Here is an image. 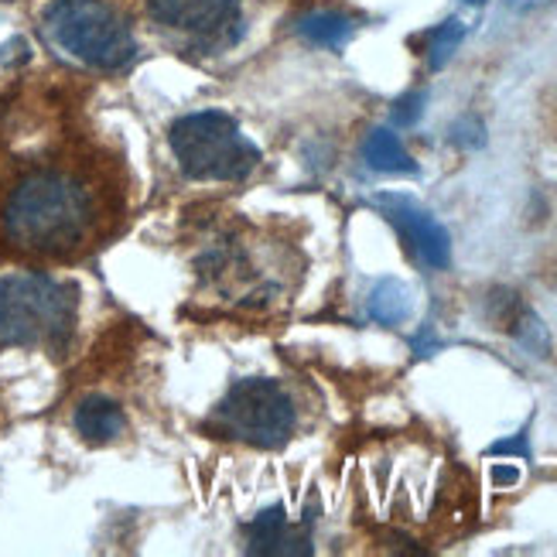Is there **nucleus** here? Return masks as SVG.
I'll return each mask as SVG.
<instances>
[{"label":"nucleus","mask_w":557,"mask_h":557,"mask_svg":"<svg viewBox=\"0 0 557 557\" xmlns=\"http://www.w3.org/2000/svg\"><path fill=\"white\" fill-rule=\"evenodd\" d=\"M96 223V202L86 182L59 168H41L21 178L4 206V233L14 247L65 257L79 250Z\"/></svg>","instance_id":"f257e3e1"},{"label":"nucleus","mask_w":557,"mask_h":557,"mask_svg":"<svg viewBox=\"0 0 557 557\" xmlns=\"http://www.w3.org/2000/svg\"><path fill=\"white\" fill-rule=\"evenodd\" d=\"M79 290L45 277L14 274L0 277V346L21 349H65L76 332Z\"/></svg>","instance_id":"f03ea898"},{"label":"nucleus","mask_w":557,"mask_h":557,"mask_svg":"<svg viewBox=\"0 0 557 557\" xmlns=\"http://www.w3.org/2000/svg\"><path fill=\"white\" fill-rule=\"evenodd\" d=\"M41 28L55 48L89 69L116 72L137 55V41L127 17L107 0H55L45 11Z\"/></svg>","instance_id":"7ed1b4c3"},{"label":"nucleus","mask_w":557,"mask_h":557,"mask_svg":"<svg viewBox=\"0 0 557 557\" xmlns=\"http://www.w3.org/2000/svg\"><path fill=\"white\" fill-rule=\"evenodd\" d=\"M168 144L182 172L199 182H239L260 164L257 144L247 140L236 120L220 110L175 120Z\"/></svg>","instance_id":"20e7f679"},{"label":"nucleus","mask_w":557,"mask_h":557,"mask_svg":"<svg viewBox=\"0 0 557 557\" xmlns=\"http://www.w3.org/2000/svg\"><path fill=\"white\" fill-rule=\"evenodd\" d=\"M295 404L284 394V386L263 376L236 380L212 410L215 431L253 448H281L295 431Z\"/></svg>","instance_id":"39448f33"},{"label":"nucleus","mask_w":557,"mask_h":557,"mask_svg":"<svg viewBox=\"0 0 557 557\" xmlns=\"http://www.w3.org/2000/svg\"><path fill=\"white\" fill-rule=\"evenodd\" d=\"M161 28L188 38L199 52H223L244 38L239 0H148Z\"/></svg>","instance_id":"423d86ee"},{"label":"nucleus","mask_w":557,"mask_h":557,"mask_svg":"<svg viewBox=\"0 0 557 557\" xmlns=\"http://www.w3.org/2000/svg\"><path fill=\"white\" fill-rule=\"evenodd\" d=\"M383 212H386V220H391L410 247H414V253L428 263V268L434 271H442L448 268V260H451V239L445 233V226L434 220L431 212H424L414 199H407V196H376L373 199Z\"/></svg>","instance_id":"0eeeda50"},{"label":"nucleus","mask_w":557,"mask_h":557,"mask_svg":"<svg viewBox=\"0 0 557 557\" xmlns=\"http://www.w3.org/2000/svg\"><path fill=\"white\" fill-rule=\"evenodd\" d=\"M247 550L250 554H268V557H301L311 554V517L305 523H290L284 506H271V510L257 513L247 527Z\"/></svg>","instance_id":"6e6552de"},{"label":"nucleus","mask_w":557,"mask_h":557,"mask_svg":"<svg viewBox=\"0 0 557 557\" xmlns=\"http://www.w3.org/2000/svg\"><path fill=\"white\" fill-rule=\"evenodd\" d=\"M124 428H127L124 410L110 397H86L76 407V431L89 445H110L124 434Z\"/></svg>","instance_id":"1a4fd4ad"},{"label":"nucleus","mask_w":557,"mask_h":557,"mask_svg":"<svg viewBox=\"0 0 557 557\" xmlns=\"http://www.w3.org/2000/svg\"><path fill=\"white\" fill-rule=\"evenodd\" d=\"M362 158H367L373 172H386V175H414L418 172V164L404 151L400 137L386 127L370 131L367 144H362Z\"/></svg>","instance_id":"9d476101"},{"label":"nucleus","mask_w":557,"mask_h":557,"mask_svg":"<svg viewBox=\"0 0 557 557\" xmlns=\"http://www.w3.org/2000/svg\"><path fill=\"white\" fill-rule=\"evenodd\" d=\"M410 308H414V298H410V287L400 284L397 277H386L373 287L370 295V314L380 325H400L410 319Z\"/></svg>","instance_id":"9b49d317"},{"label":"nucleus","mask_w":557,"mask_h":557,"mask_svg":"<svg viewBox=\"0 0 557 557\" xmlns=\"http://www.w3.org/2000/svg\"><path fill=\"white\" fill-rule=\"evenodd\" d=\"M298 32L311 41V45H322V48H343L356 24L346 14H335V11H319V14H308L298 21Z\"/></svg>","instance_id":"f8f14e48"},{"label":"nucleus","mask_w":557,"mask_h":557,"mask_svg":"<svg viewBox=\"0 0 557 557\" xmlns=\"http://www.w3.org/2000/svg\"><path fill=\"white\" fill-rule=\"evenodd\" d=\"M510 332H513L517 343H520L523 349H530L534 356H547V352H550V335H547L544 322H541L530 308H520V311H517V319L510 322Z\"/></svg>","instance_id":"ddd939ff"},{"label":"nucleus","mask_w":557,"mask_h":557,"mask_svg":"<svg viewBox=\"0 0 557 557\" xmlns=\"http://www.w3.org/2000/svg\"><path fill=\"white\" fill-rule=\"evenodd\" d=\"M466 38V24L462 21H445L438 24V28L431 32V45H428V65L431 69H442L451 55H455V48L462 45Z\"/></svg>","instance_id":"4468645a"},{"label":"nucleus","mask_w":557,"mask_h":557,"mask_svg":"<svg viewBox=\"0 0 557 557\" xmlns=\"http://www.w3.org/2000/svg\"><path fill=\"white\" fill-rule=\"evenodd\" d=\"M421 110H424V92H407L404 100L394 103V124L397 127H410L421 120Z\"/></svg>","instance_id":"2eb2a0df"},{"label":"nucleus","mask_w":557,"mask_h":557,"mask_svg":"<svg viewBox=\"0 0 557 557\" xmlns=\"http://www.w3.org/2000/svg\"><path fill=\"white\" fill-rule=\"evenodd\" d=\"M451 140L462 144V148H482V144H486V131H482L475 116H466L451 127Z\"/></svg>","instance_id":"dca6fc26"},{"label":"nucleus","mask_w":557,"mask_h":557,"mask_svg":"<svg viewBox=\"0 0 557 557\" xmlns=\"http://www.w3.org/2000/svg\"><path fill=\"white\" fill-rule=\"evenodd\" d=\"M490 455H520V458H530V442H527V431H520L517 438L496 442V445L490 448Z\"/></svg>","instance_id":"f3484780"},{"label":"nucleus","mask_w":557,"mask_h":557,"mask_svg":"<svg viewBox=\"0 0 557 557\" xmlns=\"http://www.w3.org/2000/svg\"><path fill=\"white\" fill-rule=\"evenodd\" d=\"M490 479H493V486H499V490H510V486H517L520 482V469L517 466H493L490 469Z\"/></svg>","instance_id":"a211bd4d"},{"label":"nucleus","mask_w":557,"mask_h":557,"mask_svg":"<svg viewBox=\"0 0 557 557\" xmlns=\"http://www.w3.org/2000/svg\"><path fill=\"white\" fill-rule=\"evenodd\" d=\"M466 4H472V8H479V4H486V0H466Z\"/></svg>","instance_id":"6ab92c4d"}]
</instances>
